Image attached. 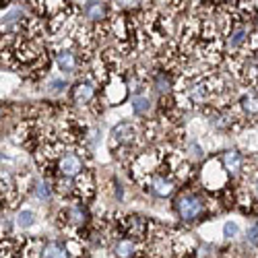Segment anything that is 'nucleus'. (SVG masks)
I'll use <instances>...</instances> for the list:
<instances>
[{"label": "nucleus", "mask_w": 258, "mask_h": 258, "mask_svg": "<svg viewBox=\"0 0 258 258\" xmlns=\"http://www.w3.org/2000/svg\"><path fill=\"white\" fill-rule=\"evenodd\" d=\"M221 161H223V167L229 171V174H235V171H240V167H242V155H240L238 151H227V153H223Z\"/></svg>", "instance_id": "12"}, {"label": "nucleus", "mask_w": 258, "mask_h": 258, "mask_svg": "<svg viewBox=\"0 0 258 258\" xmlns=\"http://www.w3.org/2000/svg\"><path fill=\"white\" fill-rule=\"evenodd\" d=\"M252 238L258 242V223H256V225H254V229H252Z\"/></svg>", "instance_id": "21"}, {"label": "nucleus", "mask_w": 258, "mask_h": 258, "mask_svg": "<svg viewBox=\"0 0 258 258\" xmlns=\"http://www.w3.org/2000/svg\"><path fill=\"white\" fill-rule=\"evenodd\" d=\"M137 141V126L133 122H120L112 128L110 143L112 147H128Z\"/></svg>", "instance_id": "2"}, {"label": "nucleus", "mask_w": 258, "mask_h": 258, "mask_svg": "<svg viewBox=\"0 0 258 258\" xmlns=\"http://www.w3.org/2000/svg\"><path fill=\"white\" fill-rule=\"evenodd\" d=\"M135 250H137V244L135 240H118L114 246H112V256L114 258H133L135 256Z\"/></svg>", "instance_id": "10"}, {"label": "nucleus", "mask_w": 258, "mask_h": 258, "mask_svg": "<svg viewBox=\"0 0 258 258\" xmlns=\"http://www.w3.org/2000/svg\"><path fill=\"white\" fill-rule=\"evenodd\" d=\"M41 258H71V252L60 242H50L41 248Z\"/></svg>", "instance_id": "11"}, {"label": "nucleus", "mask_w": 258, "mask_h": 258, "mask_svg": "<svg viewBox=\"0 0 258 258\" xmlns=\"http://www.w3.org/2000/svg\"><path fill=\"white\" fill-rule=\"evenodd\" d=\"M174 188H176L174 180H171L169 176H165V174H157V176H153L151 180H149V190H151L155 197H161V199L169 197L171 192H174Z\"/></svg>", "instance_id": "5"}, {"label": "nucleus", "mask_w": 258, "mask_h": 258, "mask_svg": "<svg viewBox=\"0 0 258 258\" xmlns=\"http://www.w3.org/2000/svg\"><path fill=\"white\" fill-rule=\"evenodd\" d=\"M67 217H69L71 223L83 225L85 221H87V211L83 209V205H71V207L67 209Z\"/></svg>", "instance_id": "14"}, {"label": "nucleus", "mask_w": 258, "mask_h": 258, "mask_svg": "<svg viewBox=\"0 0 258 258\" xmlns=\"http://www.w3.org/2000/svg\"><path fill=\"white\" fill-rule=\"evenodd\" d=\"M83 13L89 21H93V23H101V21L107 17V5H103V3H87L83 7Z\"/></svg>", "instance_id": "9"}, {"label": "nucleus", "mask_w": 258, "mask_h": 258, "mask_svg": "<svg viewBox=\"0 0 258 258\" xmlns=\"http://www.w3.org/2000/svg\"><path fill=\"white\" fill-rule=\"evenodd\" d=\"M256 195H258V180H256Z\"/></svg>", "instance_id": "22"}, {"label": "nucleus", "mask_w": 258, "mask_h": 258, "mask_svg": "<svg viewBox=\"0 0 258 258\" xmlns=\"http://www.w3.org/2000/svg\"><path fill=\"white\" fill-rule=\"evenodd\" d=\"M83 159L75 153H67V155H62L60 157V163H58V169H60V174L62 178H77L81 176V171H83Z\"/></svg>", "instance_id": "3"}, {"label": "nucleus", "mask_w": 258, "mask_h": 258, "mask_svg": "<svg viewBox=\"0 0 258 258\" xmlns=\"http://www.w3.org/2000/svg\"><path fill=\"white\" fill-rule=\"evenodd\" d=\"M246 39H248V27L244 25V21H235L227 33V48L238 50L246 44Z\"/></svg>", "instance_id": "7"}, {"label": "nucleus", "mask_w": 258, "mask_h": 258, "mask_svg": "<svg viewBox=\"0 0 258 258\" xmlns=\"http://www.w3.org/2000/svg\"><path fill=\"white\" fill-rule=\"evenodd\" d=\"M155 87H157L159 93H169L171 83H169V77H167L165 73H159V75L155 77Z\"/></svg>", "instance_id": "18"}, {"label": "nucleus", "mask_w": 258, "mask_h": 258, "mask_svg": "<svg viewBox=\"0 0 258 258\" xmlns=\"http://www.w3.org/2000/svg\"><path fill=\"white\" fill-rule=\"evenodd\" d=\"M95 83L85 79V81H79L75 87H73V101L79 103V105H87L89 101H93L95 97Z\"/></svg>", "instance_id": "4"}, {"label": "nucleus", "mask_w": 258, "mask_h": 258, "mask_svg": "<svg viewBox=\"0 0 258 258\" xmlns=\"http://www.w3.org/2000/svg\"><path fill=\"white\" fill-rule=\"evenodd\" d=\"M149 107H151V101H149L147 95H135V97H133V112H135L137 116L147 114Z\"/></svg>", "instance_id": "16"}, {"label": "nucleus", "mask_w": 258, "mask_h": 258, "mask_svg": "<svg viewBox=\"0 0 258 258\" xmlns=\"http://www.w3.org/2000/svg\"><path fill=\"white\" fill-rule=\"evenodd\" d=\"M56 64L64 75H73L79 69V58L73 50H60L58 56H56Z\"/></svg>", "instance_id": "8"}, {"label": "nucleus", "mask_w": 258, "mask_h": 258, "mask_svg": "<svg viewBox=\"0 0 258 258\" xmlns=\"http://www.w3.org/2000/svg\"><path fill=\"white\" fill-rule=\"evenodd\" d=\"M205 211V203L199 195H192V192H184L176 199V213L180 215V219L184 221H195L199 219Z\"/></svg>", "instance_id": "1"}, {"label": "nucleus", "mask_w": 258, "mask_h": 258, "mask_svg": "<svg viewBox=\"0 0 258 258\" xmlns=\"http://www.w3.org/2000/svg\"><path fill=\"white\" fill-rule=\"evenodd\" d=\"M31 190L39 201H48L52 197V184L46 180H33L31 182Z\"/></svg>", "instance_id": "13"}, {"label": "nucleus", "mask_w": 258, "mask_h": 258, "mask_svg": "<svg viewBox=\"0 0 258 258\" xmlns=\"http://www.w3.org/2000/svg\"><path fill=\"white\" fill-rule=\"evenodd\" d=\"M223 235H225L227 240L238 238V235H240V225H238V223H233V221H227V223L223 225Z\"/></svg>", "instance_id": "19"}, {"label": "nucleus", "mask_w": 258, "mask_h": 258, "mask_svg": "<svg viewBox=\"0 0 258 258\" xmlns=\"http://www.w3.org/2000/svg\"><path fill=\"white\" fill-rule=\"evenodd\" d=\"M33 223H35V213H33V211L21 209V211L17 213V225H19V227L27 229V227H31Z\"/></svg>", "instance_id": "17"}, {"label": "nucleus", "mask_w": 258, "mask_h": 258, "mask_svg": "<svg viewBox=\"0 0 258 258\" xmlns=\"http://www.w3.org/2000/svg\"><path fill=\"white\" fill-rule=\"evenodd\" d=\"M240 105L248 116H256L258 114V93H246L240 99Z\"/></svg>", "instance_id": "15"}, {"label": "nucleus", "mask_w": 258, "mask_h": 258, "mask_svg": "<svg viewBox=\"0 0 258 258\" xmlns=\"http://www.w3.org/2000/svg\"><path fill=\"white\" fill-rule=\"evenodd\" d=\"M64 87H67V83L62 79H50V91L52 93H60V91H64Z\"/></svg>", "instance_id": "20"}, {"label": "nucleus", "mask_w": 258, "mask_h": 258, "mask_svg": "<svg viewBox=\"0 0 258 258\" xmlns=\"http://www.w3.org/2000/svg\"><path fill=\"white\" fill-rule=\"evenodd\" d=\"M124 231L128 235H135V238H145L149 233V221L139 217V215H128V217L122 221Z\"/></svg>", "instance_id": "6"}]
</instances>
